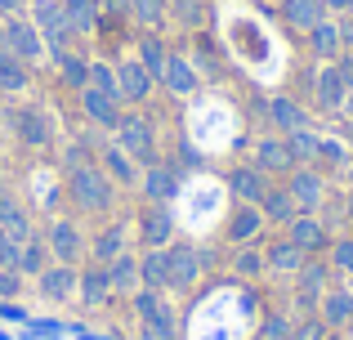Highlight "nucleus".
Instances as JSON below:
<instances>
[{
    "instance_id": "1",
    "label": "nucleus",
    "mask_w": 353,
    "mask_h": 340,
    "mask_svg": "<svg viewBox=\"0 0 353 340\" xmlns=\"http://www.w3.org/2000/svg\"><path fill=\"white\" fill-rule=\"evenodd\" d=\"M68 192H72V201H77L81 210H90V215H103V210H112V201H117L112 174L103 166H90V161L68 166Z\"/></svg>"
},
{
    "instance_id": "2",
    "label": "nucleus",
    "mask_w": 353,
    "mask_h": 340,
    "mask_svg": "<svg viewBox=\"0 0 353 340\" xmlns=\"http://www.w3.org/2000/svg\"><path fill=\"white\" fill-rule=\"evenodd\" d=\"M0 50L14 54L18 63H27V68H41L45 59H50V45H45V36L36 32L32 18H14L5 14V23H0Z\"/></svg>"
},
{
    "instance_id": "3",
    "label": "nucleus",
    "mask_w": 353,
    "mask_h": 340,
    "mask_svg": "<svg viewBox=\"0 0 353 340\" xmlns=\"http://www.w3.org/2000/svg\"><path fill=\"white\" fill-rule=\"evenodd\" d=\"M134 314H139V323H143L148 336H157V340H174V336H179L174 309L165 305V291L139 287V291H134Z\"/></svg>"
},
{
    "instance_id": "4",
    "label": "nucleus",
    "mask_w": 353,
    "mask_h": 340,
    "mask_svg": "<svg viewBox=\"0 0 353 340\" xmlns=\"http://www.w3.org/2000/svg\"><path fill=\"white\" fill-rule=\"evenodd\" d=\"M117 143L139 161V166L157 161V130H152V121H148V117H139V112H121V121H117Z\"/></svg>"
},
{
    "instance_id": "5",
    "label": "nucleus",
    "mask_w": 353,
    "mask_h": 340,
    "mask_svg": "<svg viewBox=\"0 0 353 340\" xmlns=\"http://www.w3.org/2000/svg\"><path fill=\"white\" fill-rule=\"evenodd\" d=\"M165 264H170V291H188V287H197L201 269H206V255L192 242H179V237H174V242L165 246Z\"/></svg>"
},
{
    "instance_id": "6",
    "label": "nucleus",
    "mask_w": 353,
    "mask_h": 340,
    "mask_svg": "<svg viewBox=\"0 0 353 340\" xmlns=\"http://www.w3.org/2000/svg\"><path fill=\"white\" fill-rule=\"evenodd\" d=\"M32 23H36V32L45 36L50 54L68 50V41H72V23H68V9H63V0H36Z\"/></svg>"
},
{
    "instance_id": "7",
    "label": "nucleus",
    "mask_w": 353,
    "mask_h": 340,
    "mask_svg": "<svg viewBox=\"0 0 353 340\" xmlns=\"http://www.w3.org/2000/svg\"><path fill=\"white\" fill-rule=\"evenodd\" d=\"M313 314H318V323L327 327V332H349L353 327V287L349 282H331V287L322 291Z\"/></svg>"
},
{
    "instance_id": "8",
    "label": "nucleus",
    "mask_w": 353,
    "mask_h": 340,
    "mask_svg": "<svg viewBox=\"0 0 353 340\" xmlns=\"http://www.w3.org/2000/svg\"><path fill=\"white\" fill-rule=\"evenodd\" d=\"M286 192L295 197L300 210H313V215H318L322 201H327V174H322L318 166H295L291 174H286Z\"/></svg>"
},
{
    "instance_id": "9",
    "label": "nucleus",
    "mask_w": 353,
    "mask_h": 340,
    "mask_svg": "<svg viewBox=\"0 0 353 340\" xmlns=\"http://www.w3.org/2000/svg\"><path fill=\"white\" fill-rule=\"evenodd\" d=\"M345 99H349V86H345V72H340V59L322 63L313 72V103L322 112H345Z\"/></svg>"
},
{
    "instance_id": "10",
    "label": "nucleus",
    "mask_w": 353,
    "mask_h": 340,
    "mask_svg": "<svg viewBox=\"0 0 353 340\" xmlns=\"http://www.w3.org/2000/svg\"><path fill=\"white\" fill-rule=\"evenodd\" d=\"M139 188H143V201L170 206V201L179 197V174H174V166H165V161H148V166L139 170Z\"/></svg>"
},
{
    "instance_id": "11",
    "label": "nucleus",
    "mask_w": 353,
    "mask_h": 340,
    "mask_svg": "<svg viewBox=\"0 0 353 340\" xmlns=\"http://www.w3.org/2000/svg\"><path fill=\"white\" fill-rule=\"evenodd\" d=\"M45 246H50V255L59 264H77L81 255H85V237H81L77 219H54V224L45 228Z\"/></svg>"
},
{
    "instance_id": "12",
    "label": "nucleus",
    "mask_w": 353,
    "mask_h": 340,
    "mask_svg": "<svg viewBox=\"0 0 353 340\" xmlns=\"http://www.w3.org/2000/svg\"><path fill=\"white\" fill-rule=\"evenodd\" d=\"M250 166H259L264 174H291L295 157H291V148H286V134H264V139H255Z\"/></svg>"
},
{
    "instance_id": "13",
    "label": "nucleus",
    "mask_w": 353,
    "mask_h": 340,
    "mask_svg": "<svg viewBox=\"0 0 353 340\" xmlns=\"http://www.w3.org/2000/svg\"><path fill=\"white\" fill-rule=\"evenodd\" d=\"M152 86H157V77L139 59H121L117 63V94H121V103H143V99L152 94Z\"/></svg>"
},
{
    "instance_id": "14",
    "label": "nucleus",
    "mask_w": 353,
    "mask_h": 340,
    "mask_svg": "<svg viewBox=\"0 0 353 340\" xmlns=\"http://www.w3.org/2000/svg\"><path fill=\"white\" fill-rule=\"evenodd\" d=\"M286 237H291L304 255H318V251H327V246H331L327 224H322V215H313V210H300V215L286 224Z\"/></svg>"
},
{
    "instance_id": "15",
    "label": "nucleus",
    "mask_w": 353,
    "mask_h": 340,
    "mask_svg": "<svg viewBox=\"0 0 353 340\" xmlns=\"http://www.w3.org/2000/svg\"><path fill=\"white\" fill-rule=\"evenodd\" d=\"M268 188H273V174H264L259 166H250V161H241V166L228 170V192H233L237 201H250V206H259Z\"/></svg>"
},
{
    "instance_id": "16",
    "label": "nucleus",
    "mask_w": 353,
    "mask_h": 340,
    "mask_svg": "<svg viewBox=\"0 0 353 340\" xmlns=\"http://www.w3.org/2000/svg\"><path fill=\"white\" fill-rule=\"evenodd\" d=\"M77 282H81L77 264H45V269L36 273V287H41V296L54 300V305H63V300L77 296Z\"/></svg>"
},
{
    "instance_id": "17",
    "label": "nucleus",
    "mask_w": 353,
    "mask_h": 340,
    "mask_svg": "<svg viewBox=\"0 0 353 340\" xmlns=\"http://www.w3.org/2000/svg\"><path fill=\"white\" fill-rule=\"evenodd\" d=\"M331 287V264H322V260H304V269L295 273V300H300L304 309H318V300H322V291Z\"/></svg>"
},
{
    "instance_id": "18",
    "label": "nucleus",
    "mask_w": 353,
    "mask_h": 340,
    "mask_svg": "<svg viewBox=\"0 0 353 340\" xmlns=\"http://www.w3.org/2000/svg\"><path fill=\"white\" fill-rule=\"evenodd\" d=\"M14 121H18V139H23L27 148H50V143H54V117L45 112V108L27 103Z\"/></svg>"
},
{
    "instance_id": "19",
    "label": "nucleus",
    "mask_w": 353,
    "mask_h": 340,
    "mask_svg": "<svg viewBox=\"0 0 353 340\" xmlns=\"http://www.w3.org/2000/svg\"><path fill=\"white\" fill-rule=\"evenodd\" d=\"M304 260H309V255H304L286 233H282V237H273V242L264 246V269H268V273H277V278H295V273L304 269Z\"/></svg>"
},
{
    "instance_id": "20",
    "label": "nucleus",
    "mask_w": 353,
    "mask_h": 340,
    "mask_svg": "<svg viewBox=\"0 0 353 340\" xmlns=\"http://www.w3.org/2000/svg\"><path fill=\"white\" fill-rule=\"evenodd\" d=\"M264 224H268V219H264V210H259V206H250V201H237L233 215H228V242H233V246L259 242Z\"/></svg>"
},
{
    "instance_id": "21",
    "label": "nucleus",
    "mask_w": 353,
    "mask_h": 340,
    "mask_svg": "<svg viewBox=\"0 0 353 340\" xmlns=\"http://www.w3.org/2000/svg\"><path fill=\"white\" fill-rule=\"evenodd\" d=\"M268 126H273L277 134H291V130H304V126H313V121H309V108H304L300 99L273 94L268 99Z\"/></svg>"
},
{
    "instance_id": "22",
    "label": "nucleus",
    "mask_w": 353,
    "mask_h": 340,
    "mask_svg": "<svg viewBox=\"0 0 353 340\" xmlns=\"http://www.w3.org/2000/svg\"><path fill=\"white\" fill-rule=\"evenodd\" d=\"M139 237H143V246H170L174 242V215H170V206H152V201H148L143 215H139Z\"/></svg>"
},
{
    "instance_id": "23",
    "label": "nucleus",
    "mask_w": 353,
    "mask_h": 340,
    "mask_svg": "<svg viewBox=\"0 0 353 340\" xmlns=\"http://www.w3.org/2000/svg\"><path fill=\"white\" fill-rule=\"evenodd\" d=\"M81 108H85V117H90L94 126L117 130V121H121V94H108V90L85 86V90H81Z\"/></svg>"
},
{
    "instance_id": "24",
    "label": "nucleus",
    "mask_w": 353,
    "mask_h": 340,
    "mask_svg": "<svg viewBox=\"0 0 353 340\" xmlns=\"http://www.w3.org/2000/svg\"><path fill=\"white\" fill-rule=\"evenodd\" d=\"M157 86L170 90L174 99H188V94H197V68H192L183 54H170L165 68H161V77H157Z\"/></svg>"
},
{
    "instance_id": "25",
    "label": "nucleus",
    "mask_w": 353,
    "mask_h": 340,
    "mask_svg": "<svg viewBox=\"0 0 353 340\" xmlns=\"http://www.w3.org/2000/svg\"><path fill=\"white\" fill-rule=\"evenodd\" d=\"M77 296L85 309H103L112 305V278H108V264H94V269H81V282H77Z\"/></svg>"
},
{
    "instance_id": "26",
    "label": "nucleus",
    "mask_w": 353,
    "mask_h": 340,
    "mask_svg": "<svg viewBox=\"0 0 353 340\" xmlns=\"http://www.w3.org/2000/svg\"><path fill=\"white\" fill-rule=\"evenodd\" d=\"M309 54L313 59H322V63H331V59H340L345 54V36H340V18H322L318 27H309Z\"/></svg>"
},
{
    "instance_id": "27",
    "label": "nucleus",
    "mask_w": 353,
    "mask_h": 340,
    "mask_svg": "<svg viewBox=\"0 0 353 340\" xmlns=\"http://www.w3.org/2000/svg\"><path fill=\"white\" fill-rule=\"evenodd\" d=\"M0 233H5L9 242H18V246L36 233V228H32V215H27V210L18 206V197H9V192H0Z\"/></svg>"
},
{
    "instance_id": "28",
    "label": "nucleus",
    "mask_w": 353,
    "mask_h": 340,
    "mask_svg": "<svg viewBox=\"0 0 353 340\" xmlns=\"http://www.w3.org/2000/svg\"><path fill=\"white\" fill-rule=\"evenodd\" d=\"M139 282L152 291H170V264H165V246H143L139 251Z\"/></svg>"
},
{
    "instance_id": "29",
    "label": "nucleus",
    "mask_w": 353,
    "mask_h": 340,
    "mask_svg": "<svg viewBox=\"0 0 353 340\" xmlns=\"http://www.w3.org/2000/svg\"><path fill=\"white\" fill-rule=\"evenodd\" d=\"M327 18V5L322 0H282V23L295 27V32H309Z\"/></svg>"
},
{
    "instance_id": "30",
    "label": "nucleus",
    "mask_w": 353,
    "mask_h": 340,
    "mask_svg": "<svg viewBox=\"0 0 353 340\" xmlns=\"http://www.w3.org/2000/svg\"><path fill=\"white\" fill-rule=\"evenodd\" d=\"M90 251H94V264H112L117 255L130 251V228L125 224H108L103 233L90 242Z\"/></svg>"
},
{
    "instance_id": "31",
    "label": "nucleus",
    "mask_w": 353,
    "mask_h": 340,
    "mask_svg": "<svg viewBox=\"0 0 353 340\" xmlns=\"http://www.w3.org/2000/svg\"><path fill=\"white\" fill-rule=\"evenodd\" d=\"M259 210H264V219H268V224H282V228L291 224L295 215H300V206H295V197L286 192V183H282V188L273 183V188L264 192V201H259Z\"/></svg>"
},
{
    "instance_id": "32",
    "label": "nucleus",
    "mask_w": 353,
    "mask_h": 340,
    "mask_svg": "<svg viewBox=\"0 0 353 340\" xmlns=\"http://www.w3.org/2000/svg\"><path fill=\"white\" fill-rule=\"evenodd\" d=\"M27 90H32V68L0 50V94H27Z\"/></svg>"
},
{
    "instance_id": "33",
    "label": "nucleus",
    "mask_w": 353,
    "mask_h": 340,
    "mask_svg": "<svg viewBox=\"0 0 353 340\" xmlns=\"http://www.w3.org/2000/svg\"><path fill=\"white\" fill-rule=\"evenodd\" d=\"M286 148H291L295 166H318V148H322V134L313 130V126H304V130H291V134H286Z\"/></svg>"
},
{
    "instance_id": "34",
    "label": "nucleus",
    "mask_w": 353,
    "mask_h": 340,
    "mask_svg": "<svg viewBox=\"0 0 353 340\" xmlns=\"http://www.w3.org/2000/svg\"><path fill=\"white\" fill-rule=\"evenodd\" d=\"M45 260H50V246H45V237H41V233H32L23 246H18V260H14V269L23 273V278H36V273L45 269Z\"/></svg>"
},
{
    "instance_id": "35",
    "label": "nucleus",
    "mask_w": 353,
    "mask_h": 340,
    "mask_svg": "<svg viewBox=\"0 0 353 340\" xmlns=\"http://www.w3.org/2000/svg\"><path fill=\"white\" fill-rule=\"evenodd\" d=\"M63 9H68V23H72L77 36L94 32L99 18H103V5H99V0H63Z\"/></svg>"
},
{
    "instance_id": "36",
    "label": "nucleus",
    "mask_w": 353,
    "mask_h": 340,
    "mask_svg": "<svg viewBox=\"0 0 353 340\" xmlns=\"http://www.w3.org/2000/svg\"><path fill=\"white\" fill-rule=\"evenodd\" d=\"M108 278H112V291H130V296H134L139 287H143V282H139V255H117L112 264H108Z\"/></svg>"
},
{
    "instance_id": "37",
    "label": "nucleus",
    "mask_w": 353,
    "mask_h": 340,
    "mask_svg": "<svg viewBox=\"0 0 353 340\" xmlns=\"http://www.w3.org/2000/svg\"><path fill=\"white\" fill-rule=\"evenodd\" d=\"M54 59H59V72H63V81H68L72 90L90 86V59H81V54H72V50H59Z\"/></svg>"
},
{
    "instance_id": "38",
    "label": "nucleus",
    "mask_w": 353,
    "mask_h": 340,
    "mask_svg": "<svg viewBox=\"0 0 353 340\" xmlns=\"http://www.w3.org/2000/svg\"><path fill=\"white\" fill-rule=\"evenodd\" d=\"M103 170L112 174L117 183H139V170H134V157H130L125 148H103Z\"/></svg>"
},
{
    "instance_id": "39",
    "label": "nucleus",
    "mask_w": 353,
    "mask_h": 340,
    "mask_svg": "<svg viewBox=\"0 0 353 340\" xmlns=\"http://www.w3.org/2000/svg\"><path fill=\"white\" fill-rule=\"evenodd\" d=\"M318 161H322L327 170H349V161H353V148H349L345 139H336V134H322Z\"/></svg>"
},
{
    "instance_id": "40",
    "label": "nucleus",
    "mask_w": 353,
    "mask_h": 340,
    "mask_svg": "<svg viewBox=\"0 0 353 340\" xmlns=\"http://www.w3.org/2000/svg\"><path fill=\"white\" fill-rule=\"evenodd\" d=\"M233 273H237V278H259V273H268L264 269V246H255V242L237 246V251H233Z\"/></svg>"
},
{
    "instance_id": "41",
    "label": "nucleus",
    "mask_w": 353,
    "mask_h": 340,
    "mask_svg": "<svg viewBox=\"0 0 353 340\" xmlns=\"http://www.w3.org/2000/svg\"><path fill=\"white\" fill-rule=\"evenodd\" d=\"M165 59H170V50H165V41H161V36H152V32H148L143 41H139V63H143V68L152 72V77H161Z\"/></svg>"
},
{
    "instance_id": "42",
    "label": "nucleus",
    "mask_w": 353,
    "mask_h": 340,
    "mask_svg": "<svg viewBox=\"0 0 353 340\" xmlns=\"http://www.w3.org/2000/svg\"><path fill=\"white\" fill-rule=\"evenodd\" d=\"M331 273H340L345 282H353V233L331 242Z\"/></svg>"
},
{
    "instance_id": "43",
    "label": "nucleus",
    "mask_w": 353,
    "mask_h": 340,
    "mask_svg": "<svg viewBox=\"0 0 353 340\" xmlns=\"http://www.w3.org/2000/svg\"><path fill=\"white\" fill-rule=\"evenodd\" d=\"M165 18H174L179 27L201 23V0H165Z\"/></svg>"
},
{
    "instance_id": "44",
    "label": "nucleus",
    "mask_w": 353,
    "mask_h": 340,
    "mask_svg": "<svg viewBox=\"0 0 353 340\" xmlns=\"http://www.w3.org/2000/svg\"><path fill=\"white\" fill-rule=\"evenodd\" d=\"M130 14L143 27H157V23H165V0H130Z\"/></svg>"
},
{
    "instance_id": "45",
    "label": "nucleus",
    "mask_w": 353,
    "mask_h": 340,
    "mask_svg": "<svg viewBox=\"0 0 353 340\" xmlns=\"http://www.w3.org/2000/svg\"><path fill=\"white\" fill-rule=\"evenodd\" d=\"M291 327H295V323H291L286 314H268L255 340H291Z\"/></svg>"
},
{
    "instance_id": "46",
    "label": "nucleus",
    "mask_w": 353,
    "mask_h": 340,
    "mask_svg": "<svg viewBox=\"0 0 353 340\" xmlns=\"http://www.w3.org/2000/svg\"><path fill=\"white\" fill-rule=\"evenodd\" d=\"M90 86L117 94V68H112V63H103V59H94V63H90Z\"/></svg>"
},
{
    "instance_id": "47",
    "label": "nucleus",
    "mask_w": 353,
    "mask_h": 340,
    "mask_svg": "<svg viewBox=\"0 0 353 340\" xmlns=\"http://www.w3.org/2000/svg\"><path fill=\"white\" fill-rule=\"evenodd\" d=\"M291 340H327V327H322L318 314H313V318H304V323L291 327Z\"/></svg>"
},
{
    "instance_id": "48",
    "label": "nucleus",
    "mask_w": 353,
    "mask_h": 340,
    "mask_svg": "<svg viewBox=\"0 0 353 340\" xmlns=\"http://www.w3.org/2000/svg\"><path fill=\"white\" fill-rule=\"evenodd\" d=\"M18 287H23V273L18 269H0V296H18Z\"/></svg>"
},
{
    "instance_id": "49",
    "label": "nucleus",
    "mask_w": 353,
    "mask_h": 340,
    "mask_svg": "<svg viewBox=\"0 0 353 340\" xmlns=\"http://www.w3.org/2000/svg\"><path fill=\"white\" fill-rule=\"evenodd\" d=\"M327 14H353V0H322Z\"/></svg>"
},
{
    "instance_id": "50",
    "label": "nucleus",
    "mask_w": 353,
    "mask_h": 340,
    "mask_svg": "<svg viewBox=\"0 0 353 340\" xmlns=\"http://www.w3.org/2000/svg\"><path fill=\"white\" fill-rule=\"evenodd\" d=\"M340 72H345V86L353 90V54H340Z\"/></svg>"
},
{
    "instance_id": "51",
    "label": "nucleus",
    "mask_w": 353,
    "mask_h": 340,
    "mask_svg": "<svg viewBox=\"0 0 353 340\" xmlns=\"http://www.w3.org/2000/svg\"><path fill=\"white\" fill-rule=\"evenodd\" d=\"M0 318H14V323H18V318H23V309H18V305H0Z\"/></svg>"
},
{
    "instance_id": "52",
    "label": "nucleus",
    "mask_w": 353,
    "mask_h": 340,
    "mask_svg": "<svg viewBox=\"0 0 353 340\" xmlns=\"http://www.w3.org/2000/svg\"><path fill=\"white\" fill-rule=\"evenodd\" d=\"M18 5H23V0H0V18H5V14H18Z\"/></svg>"
},
{
    "instance_id": "53",
    "label": "nucleus",
    "mask_w": 353,
    "mask_h": 340,
    "mask_svg": "<svg viewBox=\"0 0 353 340\" xmlns=\"http://www.w3.org/2000/svg\"><path fill=\"white\" fill-rule=\"evenodd\" d=\"M345 143H349V148H353V117H349V121H345Z\"/></svg>"
},
{
    "instance_id": "54",
    "label": "nucleus",
    "mask_w": 353,
    "mask_h": 340,
    "mask_svg": "<svg viewBox=\"0 0 353 340\" xmlns=\"http://www.w3.org/2000/svg\"><path fill=\"white\" fill-rule=\"evenodd\" d=\"M345 206H349V215H353V192H349V201H345Z\"/></svg>"
},
{
    "instance_id": "55",
    "label": "nucleus",
    "mask_w": 353,
    "mask_h": 340,
    "mask_svg": "<svg viewBox=\"0 0 353 340\" xmlns=\"http://www.w3.org/2000/svg\"><path fill=\"white\" fill-rule=\"evenodd\" d=\"M0 192H5V174H0Z\"/></svg>"
},
{
    "instance_id": "56",
    "label": "nucleus",
    "mask_w": 353,
    "mask_h": 340,
    "mask_svg": "<svg viewBox=\"0 0 353 340\" xmlns=\"http://www.w3.org/2000/svg\"><path fill=\"white\" fill-rule=\"evenodd\" d=\"M349 54H353V36H349Z\"/></svg>"
}]
</instances>
